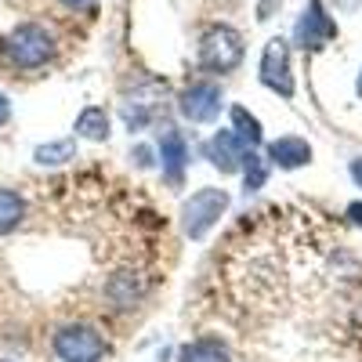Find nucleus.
Wrapping results in <instances>:
<instances>
[{"label":"nucleus","instance_id":"obj_1","mask_svg":"<svg viewBox=\"0 0 362 362\" xmlns=\"http://www.w3.org/2000/svg\"><path fill=\"white\" fill-rule=\"evenodd\" d=\"M0 51L15 69H40L54 58V37L37 22H22L0 40Z\"/></svg>","mask_w":362,"mask_h":362},{"label":"nucleus","instance_id":"obj_2","mask_svg":"<svg viewBox=\"0 0 362 362\" xmlns=\"http://www.w3.org/2000/svg\"><path fill=\"white\" fill-rule=\"evenodd\" d=\"M51 348L62 362H102L109 355V341L90 322H66L54 329Z\"/></svg>","mask_w":362,"mask_h":362},{"label":"nucleus","instance_id":"obj_3","mask_svg":"<svg viewBox=\"0 0 362 362\" xmlns=\"http://www.w3.org/2000/svg\"><path fill=\"white\" fill-rule=\"evenodd\" d=\"M243 62V37L232 25H210L199 37V66L206 73H232Z\"/></svg>","mask_w":362,"mask_h":362},{"label":"nucleus","instance_id":"obj_4","mask_svg":"<svg viewBox=\"0 0 362 362\" xmlns=\"http://www.w3.org/2000/svg\"><path fill=\"white\" fill-rule=\"evenodd\" d=\"M228 210V192L225 189H196L185 203H181V228L189 239H206Z\"/></svg>","mask_w":362,"mask_h":362},{"label":"nucleus","instance_id":"obj_5","mask_svg":"<svg viewBox=\"0 0 362 362\" xmlns=\"http://www.w3.org/2000/svg\"><path fill=\"white\" fill-rule=\"evenodd\" d=\"M334 37H337V22L326 15L322 0H308V8L300 11V18H297V25H293L297 47L305 51V54H315V51H322Z\"/></svg>","mask_w":362,"mask_h":362},{"label":"nucleus","instance_id":"obj_6","mask_svg":"<svg viewBox=\"0 0 362 362\" xmlns=\"http://www.w3.org/2000/svg\"><path fill=\"white\" fill-rule=\"evenodd\" d=\"M261 83L268 90H276L283 98H293V69H290V44L283 37H272L261 51Z\"/></svg>","mask_w":362,"mask_h":362},{"label":"nucleus","instance_id":"obj_7","mask_svg":"<svg viewBox=\"0 0 362 362\" xmlns=\"http://www.w3.org/2000/svg\"><path fill=\"white\" fill-rule=\"evenodd\" d=\"M163 102H167V80H145V83H138L134 95L124 102V124L131 131L148 127L160 116Z\"/></svg>","mask_w":362,"mask_h":362},{"label":"nucleus","instance_id":"obj_8","mask_svg":"<svg viewBox=\"0 0 362 362\" xmlns=\"http://www.w3.org/2000/svg\"><path fill=\"white\" fill-rule=\"evenodd\" d=\"M177 112L189 119V124H210L218 119L221 112V87L210 83V80H199V83H189L177 98Z\"/></svg>","mask_w":362,"mask_h":362},{"label":"nucleus","instance_id":"obj_9","mask_svg":"<svg viewBox=\"0 0 362 362\" xmlns=\"http://www.w3.org/2000/svg\"><path fill=\"white\" fill-rule=\"evenodd\" d=\"M250 153H254V148L239 138L232 127H228V131H218L214 138L206 141V160L214 163L221 174H239V170L247 167Z\"/></svg>","mask_w":362,"mask_h":362},{"label":"nucleus","instance_id":"obj_10","mask_svg":"<svg viewBox=\"0 0 362 362\" xmlns=\"http://www.w3.org/2000/svg\"><path fill=\"white\" fill-rule=\"evenodd\" d=\"M189 141L177 127H163L160 131V163H163V177L177 189L181 177H185V167H189Z\"/></svg>","mask_w":362,"mask_h":362},{"label":"nucleus","instance_id":"obj_11","mask_svg":"<svg viewBox=\"0 0 362 362\" xmlns=\"http://www.w3.org/2000/svg\"><path fill=\"white\" fill-rule=\"evenodd\" d=\"M268 163L279 167V170H297V167H308L312 163V145L297 134L276 138L268 141Z\"/></svg>","mask_w":362,"mask_h":362},{"label":"nucleus","instance_id":"obj_12","mask_svg":"<svg viewBox=\"0 0 362 362\" xmlns=\"http://www.w3.org/2000/svg\"><path fill=\"white\" fill-rule=\"evenodd\" d=\"M177 362H232V351L218 337H196L189 344H181Z\"/></svg>","mask_w":362,"mask_h":362},{"label":"nucleus","instance_id":"obj_13","mask_svg":"<svg viewBox=\"0 0 362 362\" xmlns=\"http://www.w3.org/2000/svg\"><path fill=\"white\" fill-rule=\"evenodd\" d=\"M105 293H109V300H112L116 308H134L145 290H141L134 272H116V276L109 279V286H105Z\"/></svg>","mask_w":362,"mask_h":362},{"label":"nucleus","instance_id":"obj_14","mask_svg":"<svg viewBox=\"0 0 362 362\" xmlns=\"http://www.w3.org/2000/svg\"><path fill=\"white\" fill-rule=\"evenodd\" d=\"M109 112L102 105H87L80 116H76V138H87V141H105L109 138Z\"/></svg>","mask_w":362,"mask_h":362},{"label":"nucleus","instance_id":"obj_15","mask_svg":"<svg viewBox=\"0 0 362 362\" xmlns=\"http://www.w3.org/2000/svg\"><path fill=\"white\" fill-rule=\"evenodd\" d=\"M25 221V196L15 189H0V235H11Z\"/></svg>","mask_w":362,"mask_h":362},{"label":"nucleus","instance_id":"obj_16","mask_svg":"<svg viewBox=\"0 0 362 362\" xmlns=\"http://www.w3.org/2000/svg\"><path fill=\"white\" fill-rule=\"evenodd\" d=\"M33 160L40 167H62L69 160H76V141L73 138H58V141H44L33 148Z\"/></svg>","mask_w":362,"mask_h":362},{"label":"nucleus","instance_id":"obj_17","mask_svg":"<svg viewBox=\"0 0 362 362\" xmlns=\"http://www.w3.org/2000/svg\"><path fill=\"white\" fill-rule=\"evenodd\" d=\"M232 131L243 138L250 148L254 145H261V138H264V131H261V119L250 112V109H243V105H232Z\"/></svg>","mask_w":362,"mask_h":362},{"label":"nucleus","instance_id":"obj_18","mask_svg":"<svg viewBox=\"0 0 362 362\" xmlns=\"http://www.w3.org/2000/svg\"><path fill=\"white\" fill-rule=\"evenodd\" d=\"M264 177H268V167H264V160H261L257 153H250V160H247V167H243L247 192H257V189L264 185Z\"/></svg>","mask_w":362,"mask_h":362},{"label":"nucleus","instance_id":"obj_19","mask_svg":"<svg viewBox=\"0 0 362 362\" xmlns=\"http://www.w3.org/2000/svg\"><path fill=\"white\" fill-rule=\"evenodd\" d=\"M11 119V102H8V95H0V127H4Z\"/></svg>","mask_w":362,"mask_h":362},{"label":"nucleus","instance_id":"obj_20","mask_svg":"<svg viewBox=\"0 0 362 362\" xmlns=\"http://www.w3.org/2000/svg\"><path fill=\"white\" fill-rule=\"evenodd\" d=\"M148 156H153V153H148L145 145H138V148H134V160H138V167H148V163H153V160H148Z\"/></svg>","mask_w":362,"mask_h":362},{"label":"nucleus","instance_id":"obj_21","mask_svg":"<svg viewBox=\"0 0 362 362\" xmlns=\"http://www.w3.org/2000/svg\"><path fill=\"white\" fill-rule=\"evenodd\" d=\"M348 218L362 228V203H348Z\"/></svg>","mask_w":362,"mask_h":362},{"label":"nucleus","instance_id":"obj_22","mask_svg":"<svg viewBox=\"0 0 362 362\" xmlns=\"http://www.w3.org/2000/svg\"><path fill=\"white\" fill-rule=\"evenodd\" d=\"M66 8H73V11H87L90 4H95V0H62Z\"/></svg>","mask_w":362,"mask_h":362},{"label":"nucleus","instance_id":"obj_23","mask_svg":"<svg viewBox=\"0 0 362 362\" xmlns=\"http://www.w3.org/2000/svg\"><path fill=\"white\" fill-rule=\"evenodd\" d=\"M351 177H355V185L362 189V156H358V160H351Z\"/></svg>","mask_w":362,"mask_h":362},{"label":"nucleus","instance_id":"obj_24","mask_svg":"<svg viewBox=\"0 0 362 362\" xmlns=\"http://www.w3.org/2000/svg\"><path fill=\"white\" fill-rule=\"evenodd\" d=\"M355 90H358V98H362V69H358V80H355Z\"/></svg>","mask_w":362,"mask_h":362}]
</instances>
